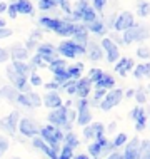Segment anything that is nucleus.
<instances>
[{"mask_svg": "<svg viewBox=\"0 0 150 159\" xmlns=\"http://www.w3.org/2000/svg\"><path fill=\"white\" fill-rule=\"evenodd\" d=\"M35 45H37L35 42H33V40H30V39H28V42H27V45H25V49H33Z\"/></svg>", "mask_w": 150, "mask_h": 159, "instance_id": "56", "label": "nucleus"}, {"mask_svg": "<svg viewBox=\"0 0 150 159\" xmlns=\"http://www.w3.org/2000/svg\"><path fill=\"white\" fill-rule=\"evenodd\" d=\"M32 146H33L35 149H38V151H42L45 156H49L50 159H57V157H58V154L55 152L54 149H50L49 146H47L44 141L40 139V137H33V139H32Z\"/></svg>", "mask_w": 150, "mask_h": 159, "instance_id": "21", "label": "nucleus"}, {"mask_svg": "<svg viewBox=\"0 0 150 159\" xmlns=\"http://www.w3.org/2000/svg\"><path fill=\"white\" fill-rule=\"evenodd\" d=\"M107 159H122V152H110Z\"/></svg>", "mask_w": 150, "mask_h": 159, "instance_id": "55", "label": "nucleus"}, {"mask_svg": "<svg viewBox=\"0 0 150 159\" xmlns=\"http://www.w3.org/2000/svg\"><path fill=\"white\" fill-rule=\"evenodd\" d=\"M8 57H10V55H8V50H5L3 47H0V64H2V62H7Z\"/></svg>", "mask_w": 150, "mask_h": 159, "instance_id": "51", "label": "nucleus"}, {"mask_svg": "<svg viewBox=\"0 0 150 159\" xmlns=\"http://www.w3.org/2000/svg\"><path fill=\"white\" fill-rule=\"evenodd\" d=\"M17 124H19V112L14 111L12 114H8L7 117L0 119V129H3L8 134H14L17 131Z\"/></svg>", "mask_w": 150, "mask_h": 159, "instance_id": "13", "label": "nucleus"}, {"mask_svg": "<svg viewBox=\"0 0 150 159\" xmlns=\"http://www.w3.org/2000/svg\"><path fill=\"white\" fill-rule=\"evenodd\" d=\"M125 143H127V134H125V132H118V134L114 137L110 148H112V149H118V148H122Z\"/></svg>", "mask_w": 150, "mask_h": 159, "instance_id": "35", "label": "nucleus"}, {"mask_svg": "<svg viewBox=\"0 0 150 159\" xmlns=\"http://www.w3.org/2000/svg\"><path fill=\"white\" fill-rule=\"evenodd\" d=\"M95 85V91H107V89H114L115 85V79L110 74H107L104 72V75H102V79L98 80V82L93 84Z\"/></svg>", "mask_w": 150, "mask_h": 159, "instance_id": "23", "label": "nucleus"}, {"mask_svg": "<svg viewBox=\"0 0 150 159\" xmlns=\"http://www.w3.org/2000/svg\"><path fill=\"white\" fill-rule=\"evenodd\" d=\"M102 50H105V55H107V62H110V64H114V62H117L118 59H120V50H118V45L115 44L114 40H110L109 37H105V39H102Z\"/></svg>", "mask_w": 150, "mask_h": 159, "instance_id": "9", "label": "nucleus"}, {"mask_svg": "<svg viewBox=\"0 0 150 159\" xmlns=\"http://www.w3.org/2000/svg\"><path fill=\"white\" fill-rule=\"evenodd\" d=\"M45 89H49V92H54L55 89H58V84L55 82V80H54V82H47L45 84Z\"/></svg>", "mask_w": 150, "mask_h": 159, "instance_id": "52", "label": "nucleus"}, {"mask_svg": "<svg viewBox=\"0 0 150 159\" xmlns=\"http://www.w3.org/2000/svg\"><path fill=\"white\" fill-rule=\"evenodd\" d=\"M105 132V126L102 122H90L88 126L84 127V137L88 141H95L98 137H102Z\"/></svg>", "mask_w": 150, "mask_h": 159, "instance_id": "11", "label": "nucleus"}, {"mask_svg": "<svg viewBox=\"0 0 150 159\" xmlns=\"http://www.w3.org/2000/svg\"><path fill=\"white\" fill-rule=\"evenodd\" d=\"M72 159H92V157H88L87 154H79V156H74Z\"/></svg>", "mask_w": 150, "mask_h": 159, "instance_id": "57", "label": "nucleus"}, {"mask_svg": "<svg viewBox=\"0 0 150 159\" xmlns=\"http://www.w3.org/2000/svg\"><path fill=\"white\" fill-rule=\"evenodd\" d=\"M12 70L15 72L17 75H20V77H27L32 74V70H30V67H28V64H25V62H20V61H14L12 62Z\"/></svg>", "mask_w": 150, "mask_h": 159, "instance_id": "24", "label": "nucleus"}, {"mask_svg": "<svg viewBox=\"0 0 150 159\" xmlns=\"http://www.w3.org/2000/svg\"><path fill=\"white\" fill-rule=\"evenodd\" d=\"M55 50H57V54H60L62 57H65V59H75V57H79V55H84L85 54V47L75 44L74 40H63V42H60L58 47Z\"/></svg>", "mask_w": 150, "mask_h": 159, "instance_id": "3", "label": "nucleus"}, {"mask_svg": "<svg viewBox=\"0 0 150 159\" xmlns=\"http://www.w3.org/2000/svg\"><path fill=\"white\" fill-rule=\"evenodd\" d=\"M115 126H117V124H115V122H112V124L109 126V129H107V131H109V132H114V131H115Z\"/></svg>", "mask_w": 150, "mask_h": 159, "instance_id": "58", "label": "nucleus"}, {"mask_svg": "<svg viewBox=\"0 0 150 159\" xmlns=\"http://www.w3.org/2000/svg\"><path fill=\"white\" fill-rule=\"evenodd\" d=\"M57 67H67L65 61H63V59H55V61L50 62V69H57Z\"/></svg>", "mask_w": 150, "mask_h": 159, "instance_id": "49", "label": "nucleus"}, {"mask_svg": "<svg viewBox=\"0 0 150 159\" xmlns=\"http://www.w3.org/2000/svg\"><path fill=\"white\" fill-rule=\"evenodd\" d=\"M93 20H97V14H95V10L88 5L84 10V14H82V22H85L84 25H88V24H92Z\"/></svg>", "mask_w": 150, "mask_h": 159, "instance_id": "33", "label": "nucleus"}, {"mask_svg": "<svg viewBox=\"0 0 150 159\" xmlns=\"http://www.w3.org/2000/svg\"><path fill=\"white\" fill-rule=\"evenodd\" d=\"M102 75H104V70H102V69L93 67V69H90V70H88V77H87V79L92 84H95V82H98V80L102 79Z\"/></svg>", "mask_w": 150, "mask_h": 159, "instance_id": "37", "label": "nucleus"}, {"mask_svg": "<svg viewBox=\"0 0 150 159\" xmlns=\"http://www.w3.org/2000/svg\"><path fill=\"white\" fill-rule=\"evenodd\" d=\"M137 55H139L140 59H145V61H148V57H150L148 47H139V49H137Z\"/></svg>", "mask_w": 150, "mask_h": 159, "instance_id": "47", "label": "nucleus"}, {"mask_svg": "<svg viewBox=\"0 0 150 159\" xmlns=\"http://www.w3.org/2000/svg\"><path fill=\"white\" fill-rule=\"evenodd\" d=\"M10 52H8V55H12L14 57V61H20L22 62L24 59H27L28 57V50L25 49L24 45H20V44H15L14 47H10Z\"/></svg>", "mask_w": 150, "mask_h": 159, "instance_id": "26", "label": "nucleus"}, {"mask_svg": "<svg viewBox=\"0 0 150 159\" xmlns=\"http://www.w3.org/2000/svg\"><path fill=\"white\" fill-rule=\"evenodd\" d=\"M8 35H12L10 29H0V39H7Z\"/></svg>", "mask_w": 150, "mask_h": 159, "instance_id": "54", "label": "nucleus"}, {"mask_svg": "<svg viewBox=\"0 0 150 159\" xmlns=\"http://www.w3.org/2000/svg\"><path fill=\"white\" fill-rule=\"evenodd\" d=\"M14 159H20V157H14Z\"/></svg>", "mask_w": 150, "mask_h": 159, "instance_id": "63", "label": "nucleus"}, {"mask_svg": "<svg viewBox=\"0 0 150 159\" xmlns=\"http://www.w3.org/2000/svg\"><path fill=\"white\" fill-rule=\"evenodd\" d=\"M132 119L135 121V129L137 131H144L145 126H147V114H145V109L142 106H137L132 109Z\"/></svg>", "mask_w": 150, "mask_h": 159, "instance_id": "15", "label": "nucleus"}, {"mask_svg": "<svg viewBox=\"0 0 150 159\" xmlns=\"http://www.w3.org/2000/svg\"><path fill=\"white\" fill-rule=\"evenodd\" d=\"M15 8H17V14H27V15L33 14V5L30 2H25V0L15 2Z\"/></svg>", "mask_w": 150, "mask_h": 159, "instance_id": "30", "label": "nucleus"}, {"mask_svg": "<svg viewBox=\"0 0 150 159\" xmlns=\"http://www.w3.org/2000/svg\"><path fill=\"white\" fill-rule=\"evenodd\" d=\"M7 10V5L3 2H0V12H5Z\"/></svg>", "mask_w": 150, "mask_h": 159, "instance_id": "59", "label": "nucleus"}, {"mask_svg": "<svg viewBox=\"0 0 150 159\" xmlns=\"http://www.w3.org/2000/svg\"><path fill=\"white\" fill-rule=\"evenodd\" d=\"M38 134H40V139L44 141L50 149H54V151L57 152L60 143L63 141V132L60 131L58 127H54V126H50V124H49V126L40 127Z\"/></svg>", "mask_w": 150, "mask_h": 159, "instance_id": "1", "label": "nucleus"}, {"mask_svg": "<svg viewBox=\"0 0 150 159\" xmlns=\"http://www.w3.org/2000/svg\"><path fill=\"white\" fill-rule=\"evenodd\" d=\"M60 22H62V19H57V17H40L38 19V25L49 29V30H54V32L57 30Z\"/></svg>", "mask_w": 150, "mask_h": 159, "instance_id": "25", "label": "nucleus"}, {"mask_svg": "<svg viewBox=\"0 0 150 159\" xmlns=\"http://www.w3.org/2000/svg\"><path fill=\"white\" fill-rule=\"evenodd\" d=\"M77 117L75 121L79 126H88L90 122H92V112H90V101H87V99H80L79 102H77Z\"/></svg>", "mask_w": 150, "mask_h": 159, "instance_id": "5", "label": "nucleus"}, {"mask_svg": "<svg viewBox=\"0 0 150 159\" xmlns=\"http://www.w3.org/2000/svg\"><path fill=\"white\" fill-rule=\"evenodd\" d=\"M17 129H19V132H20L22 136H25V137H37L38 131H40L38 124L33 121V119H28V117L19 119Z\"/></svg>", "mask_w": 150, "mask_h": 159, "instance_id": "7", "label": "nucleus"}, {"mask_svg": "<svg viewBox=\"0 0 150 159\" xmlns=\"http://www.w3.org/2000/svg\"><path fill=\"white\" fill-rule=\"evenodd\" d=\"M74 29H75V24L72 22L70 19H62V22H60V25L57 27L55 34H58V35H62V37H68V35L74 34Z\"/></svg>", "mask_w": 150, "mask_h": 159, "instance_id": "22", "label": "nucleus"}, {"mask_svg": "<svg viewBox=\"0 0 150 159\" xmlns=\"http://www.w3.org/2000/svg\"><path fill=\"white\" fill-rule=\"evenodd\" d=\"M63 141H65V146H68L72 151H74L75 148H79V144H80V141H79V137H77L75 132H67V134L63 136Z\"/></svg>", "mask_w": 150, "mask_h": 159, "instance_id": "31", "label": "nucleus"}, {"mask_svg": "<svg viewBox=\"0 0 150 159\" xmlns=\"http://www.w3.org/2000/svg\"><path fill=\"white\" fill-rule=\"evenodd\" d=\"M7 10H8V15H10L12 19H15V17L19 15V14H17V8H15V2H12L10 5L7 7Z\"/></svg>", "mask_w": 150, "mask_h": 159, "instance_id": "50", "label": "nucleus"}, {"mask_svg": "<svg viewBox=\"0 0 150 159\" xmlns=\"http://www.w3.org/2000/svg\"><path fill=\"white\" fill-rule=\"evenodd\" d=\"M0 29H5V20L0 19Z\"/></svg>", "mask_w": 150, "mask_h": 159, "instance_id": "60", "label": "nucleus"}, {"mask_svg": "<svg viewBox=\"0 0 150 159\" xmlns=\"http://www.w3.org/2000/svg\"><path fill=\"white\" fill-rule=\"evenodd\" d=\"M28 77H30V84H32L33 87H38V85H42V77L38 75V74L32 72V74H30Z\"/></svg>", "mask_w": 150, "mask_h": 159, "instance_id": "45", "label": "nucleus"}, {"mask_svg": "<svg viewBox=\"0 0 150 159\" xmlns=\"http://www.w3.org/2000/svg\"><path fill=\"white\" fill-rule=\"evenodd\" d=\"M139 159H150V157H148V152H145V154H142V156H140Z\"/></svg>", "mask_w": 150, "mask_h": 159, "instance_id": "61", "label": "nucleus"}, {"mask_svg": "<svg viewBox=\"0 0 150 159\" xmlns=\"http://www.w3.org/2000/svg\"><path fill=\"white\" fill-rule=\"evenodd\" d=\"M67 114H68V107L67 106H62V107H58V109L50 111V114L47 116L49 124H50V126H54V127H58L62 132L63 131L72 132V126H70V122H68Z\"/></svg>", "mask_w": 150, "mask_h": 159, "instance_id": "2", "label": "nucleus"}, {"mask_svg": "<svg viewBox=\"0 0 150 159\" xmlns=\"http://www.w3.org/2000/svg\"><path fill=\"white\" fill-rule=\"evenodd\" d=\"M42 37V30H38V29H35V30L32 32V35H30V40H33L35 42L37 39H40Z\"/></svg>", "mask_w": 150, "mask_h": 159, "instance_id": "53", "label": "nucleus"}, {"mask_svg": "<svg viewBox=\"0 0 150 159\" xmlns=\"http://www.w3.org/2000/svg\"><path fill=\"white\" fill-rule=\"evenodd\" d=\"M90 92H92V82L85 77V79H79L77 80V96L80 99H87L90 96Z\"/></svg>", "mask_w": 150, "mask_h": 159, "instance_id": "20", "label": "nucleus"}, {"mask_svg": "<svg viewBox=\"0 0 150 159\" xmlns=\"http://www.w3.org/2000/svg\"><path fill=\"white\" fill-rule=\"evenodd\" d=\"M0 96H3V97L10 99V101H15L17 96H19V92H17L15 89H12V87H3L2 91H0Z\"/></svg>", "mask_w": 150, "mask_h": 159, "instance_id": "39", "label": "nucleus"}, {"mask_svg": "<svg viewBox=\"0 0 150 159\" xmlns=\"http://www.w3.org/2000/svg\"><path fill=\"white\" fill-rule=\"evenodd\" d=\"M7 75H8V79L12 80V84L15 85V91H19L20 94H27V92H30L28 80L25 79V77L17 75L15 72L12 70V67H7Z\"/></svg>", "mask_w": 150, "mask_h": 159, "instance_id": "10", "label": "nucleus"}, {"mask_svg": "<svg viewBox=\"0 0 150 159\" xmlns=\"http://www.w3.org/2000/svg\"><path fill=\"white\" fill-rule=\"evenodd\" d=\"M122 99H123L122 89H112V91H109L105 94V97L100 101L98 107H100L102 111H110V109H114L115 106H118L120 102H122Z\"/></svg>", "mask_w": 150, "mask_h": 159, "instance_id": "6", "label": "nucleus"}, {"mask_svg": "<svg viewBox=\"0 0 150 159\" xmlns=\"http://www.w3.org/2000/svg\"><path fill=\"white\" fill-rule=\"evenodd\" d=\"M37 55L42 59V62H52L55 61V55H57V50L52 44H40L37 45Z\"/></svg>", "mask_w": 150, "mask_h": 159, "instance_id": "12", "label": "nucleus"}, {"mask_svg": "<svg viewBox=\"0 0 150 159\" xmlns=\"http://www.w3.org/2000/svg\"><path fill=\"white\" fill-rule=\"evenodd\" d=\"M90 7L95 10V14H97V12H100V14H102V12L105 10V7H107V2H104V0H93Z\"/></svg>", "mask_w": 150, "mask_h": 159, "instance_id": "42", "label": "nucleus"}, {"mask_svg": "<svg viewBox=\"0 0 150 159\" xmlns=\"http://www.w3.org/2000/svg\"><path fill=\"white\" fill-rule=\"evenodd\" d=\"M148 72H150V66H148V62H145V64H140V66L135 67L134 75H135V79H142V77L148 75Z\"/></svg>", "mask_w": 150, "mask_h": 159, "instance_id": "34", "label": "nucleus"}, {"mask_svg": "<svg viewBox=\"0 0 150 159\" xmlns=\"http://www.w3.org/2000/svg\"><path fill=\"white\" fill-rule=\"evenodd\" d=\"M84 70V64H74V66L67 67V74L70 77V80H79Z\"/></svg>", "mask_w": 150, "mask_h": 159, "instance_id": "29", "label": "nucleus"}, {"mask_svg": "<svg viewBox=\"0 0 150 159\" xmlns=\"http://www.w3.org/2000/svg\"><path fill=\"white\" fill-rule=\"evenodd\" d=\"M27 99H28V104H30V109H33V107H40L42 106V97L38 96L35 92H27Z\"/></svg>", "mask_w": 150, "mask_h": 159, "instance_id": "36", "label": "nucleus"}, {"mask_svg": "<svg viewBox=\"0 0 150 159\" xmlns=\"http://www.w3.org/2000/svg\"><path fill=\"white\" fill-rule=\"evenodd\" d=\"M134 94H135V91H128L127 92V97H134Z\"/></svg>", "mask_w": 150, "mask_h": 159, "instance_id": "62", "label": "nucleus"}, {"mask_svg": "<svg viewBox=\"0 0 150 159\" xmlns=\"http://www.w3.org/2000/svg\"><path fill=\"white\" fill-rule=\"evenodd\" d=\"M85 54H87L88 59L93 61V62L100 61V59L104 57V50H102V47L98 45L97 42H90V40H88L87 47H85Z\"/></svg>", "mask_w": 150, "mask_h": 159, "instance_id": "19", "label": "nucleus"}, {"mask_svg": "<svg viewBox=\"0 0 150 159\" xmlns=\"http://www.w3.org/2000/svg\"><path fill=\"white\" fill-rule=\"evenodd\" d=\"M88 154L92 156V159H98L104 154V149L100 148V144H98L97 141H92V143L88 144Z\"/></svg>", "mask_w": 150, "mask_h": 159, "instance_id": "32", "label": "nucleus"}, {"mask_svg": "<svg viewBox=\"0 0 150 159\" xmlns=\"http://www.w3.org/2000/svg\"><path fill=\"white\" fill-rule=\"evenodd\" d=\"M57 5H58V2H55V0H38V8L44 12L54 10Z\"/></svg>", "mask_w": 150, "mask_h": 159, "instance_id": "38", "label": "nucleus"}, {"mask_svg": "<svg viewBox=\"0 0 150 159\" xmlns=\"http://www.w3.org/2000/svg\"><path fill=\"white\" fill-rule=\"evenodd\" d=\"M148 7H150V3L148 2H142L139 5V15L140 17H147L148 15Z\"/></svg>", "mask_w": 150, "mask_h": 159, "instance_id": "46", "label": "nucleus"}, {"mask_svg": "<svg viewBox=\"0 0 150 159\" xmlns=\"http://www.w3.org/2000/svg\"><path fill=\"white\" fill-rule=\"evenodd\" d=\"M58 7L62 8L63 12H65V15H67V19H70V15H72V3L68 2V0H62V2H58Z\"/></svg>", "mask_w": 150, "mask_h": 159, "instance_id": "43", "label": "nucleus"}, {"mask_svg": "<svg viewBox=\"0 0 150 159\" xmlns=\"http://www.w3.org/2000/svg\"><path fill=\"white\" fill-rule=\"evenodd\" d=\"M62 89H63L67 94L74 96V94L77 92V80H67L65 84H62Z\"/></svg>", "mask_w": 150, "mask_h": 159, "instance_id": "40", "label": "nucleus"}, {"mask_svg": "<svg viewBox=\"0 0 150 159\" xmlns=\"http://www.w3.org/2000/svg\"><path fill=\"white\" fill-rule=\"evenodd\" d=\"M54 74V79L57 84H65L67 80H70V77L67 74V67H57V69H50Z\"/></svg>", "mask_w": 150, "mask_h": 159, "instance_id": "28", "label": "nucleus"}, {"mask_svg": "<svg viewBox=\"0 0 150 159\" xmlns=\"http://www.w3.org/2000/svg\"><path fill=\"white\" fill-rule=\"evenodd\" d=\"M74 42L75 44H79V45H82V47H87L88 44V32H87V29H85V25L84 24H75V29H74Z\"/></svg>", "mask_w": 150, "mask_h": 159, "instance_id": "17", "label": "nucleus"}, {"mask_svg": "<svg viewBox=\"0 0 150 159\" xmlns=\"http://www.w3.org/2000/svg\"><path fill=\"white\" fill-rule=\"evenodd\" d=\"M147 39V29L142 25H134L128 30L123 32L122 35V44H134V42H142Z\"/></svg>", "mask_w": 150, "mask_h": 159, "instance_id": "4", "label": "nucleus"}, {"mask_svg": "<svg viewBox=\"0 0 150 159\" xmlns=\"http://www.w3.org/2000/svg\"><path fill=\"white\" fill-rule=\"evenodd\" d=\"M134 96L137 97V102H139L140 106L145 102V99H147V92H145V89L144 87H140V89H137V92L134 94Z\"/></svg>", "mask_w": 150, "mask_h": 159, "instance_id": "44", "label": "nucleus"}, {"mask_svg": "<svg viewBox=\"0 0 150 159\" xmlns=\"http://www.w3.org/2000/svg\"><path fill=\"white\" fill-rule=\"evenodd\" d=\"M7 149H8V141H7V137L0 136V154H3Z\"/></svg>", "mask_w": 150, "mask_h": 159, "instance_id": "48", "label": "nucleus"}, {"mask_svg": "<svg viewBox=\"0 0 150 159\" xmlns=\"http://www.w3.org/2000/svg\"><path fill=\"white\" fill-rule=\"evenodd\" d=\"M42 104H44L45 107H49L50 111H54V109L62 107L63 102H62V97L58 96V92L54 91V92H47L45 96L42 97Z\"/></svg>", "mask_w": 150, "mask_h": 159, "instance_id": "16", "label": "nucleus"}, {"mask_svg": "<svg viewBox=\"0 0 150 159\" xmlns=\"http://www.w3.org/2000/svg\"><path fill=\"white\" fill-rule=\"evenodd\" d=\"M140 157V141L139 137H134L122 152V159H139Z\"/></svg>", "mask_w": 150, "mask_h": 159, "instance_id": "14", "label": "nucleus"}, {"mask_svg": "<svg viewBox=\"0 0 150 159\" xmlns=\"http://www.w3.org/2000/svg\"><path fill=\"white\" fill-rule=\"evenodd\" d=\"M85 29H87V32H92V34H97V35H104L107 32V27H105V22L100 19L93 20L92 24L85 25Z\"/></svg>", "mask_w": 150, "mask_h": 159, "instance_id": "27", "label": "nucleus"}, {"mask_svg": "<svg viewBox=\"0 0 150 159\" xmlns=\"http://www.w3.org/2000/svg\"><path fill=\"white\" fill-rule=\"evenodd\" d=\"M72 157H74V151H72V149L68 148V146H63L57 159H72Z\"/></svg>", "mask_w": 150, "mask_h": 159, "instance_id": "41", "label": "nucleus"}, {"mask_svg": "<svg viewBox=\"0 0 150 159\" xmlns=\"http://www.w3.org/2000/svg\"><path fill=\"white\" fill-rule=\"evenodd\" d=\"M135 67V62L134 59H128V57H120L117 64H115V72H118L122 77H125L132 69Z\"/></svg>", "mask_w": 150, "mask_h": 159, "instance_id": "18", "label": "nucleus"}, {"mask_svg": "<svg viewBox=\"0 0 150 159\" xmlns=\"http://www.w3.org/2000/svg\"><path fill=\"white\" fill-rule=\"evenodd\" d=\"M135 22H134V14L132 12H122V14H118L117 17H115V20H114V27L115 30H118V32H125L128 30L130 27H134Z\"/></svg>", "mask_w": 150, "mask_h": 159, "instance_id": "8", "label": "nucleus"}]
</instances>
